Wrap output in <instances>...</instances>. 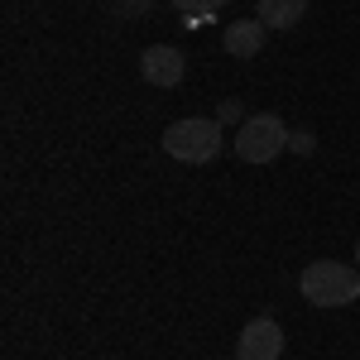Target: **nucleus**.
I'll return each instance as SVG.
<instances>
[{
	"label": "nucleus",
	"mask_w": 360,
	"mask_h": 360,
	"mask_svg": "<svg viewBox=\"0 0 360 360\" xmlns=\"http://www.w3.org/2000/svg\"><path fill=\"white\" fill-rule=\"evenodd\" d=\"M298 293L312 307H351L360 298V269L336 264V259H312L298 274Z\"/></svg>",
	"instance_id": "1"
},
{
	"label": "nucleus",
	"mask_w": 360,
	"mask_h": 360,
	"mask_svg": "<svg viewBox=\"0 0 360 360\" xmlns=\"http://www.w3.org/2000/svg\"><path fill=\"white\" fill-rule=\"evenodd\" d=\"M221 120H202V115L173 120L164 130V154L178 164H212L221 154Z\"/></svg>",
	"instance_id": "2"
},
{
	"label": "nucleus",
	"mask_w": 360,
	"mask_h": 360,
	"mask_svg": "<svg viewBox=\"0 0 360 360\" xmlns=\"http://www.w3.org/2000/svg\"><path fill=\"white\" fill-rule=\"evenodd\" d=\"M288 125L278 120V115H245L240 120V130L231 139V149H236V159H245V164H274L278 154L288 149Z\"/></svg>",
	"instance_id": "3"
},
{
	"label": "nucleus",
	"mask_w": 360,
	"mask_h": 360,
	"mask_svg": "<svg viewBox=\"0 0 360 360\" xmlns=\"http://www.w3.org/2000/svg\"><path fill=\"white\" fill-rule=\"evenodd\" d=\"M139 77L149 86H183V77H188V58H183V49H173V44H149L144 53H139Z\"/></svg>",
	"instance_id": "4"
},
{
	"label": "nucleus",
	"mask_w": 360,
	"mask_h": 360,
	"mask_svg": "<svg viewBox=\"0 0 360 360\" xmlns=\"http://www.w3.org/2000/svg\"><path fill=\"white\" fill-rule=\"evenodd\" d=\"M283 356V327L274 317H255L236 336V360H278Z\"/></svg>",
	"instance_id": "5"
},
{
	"label": "nucleus",
	"mask_w": 360,
	"mask_h": 360,
	"mask_svg": "<svg viewBox=\"0 0 360 360\" xmlns=\"http://www.w3.org/2000/svg\"><path fill=\"white\" fill-rule=\"evenodd\" d=\"M221 49L231 58H255L264 49V25L259 20H236V25L221 29Z\"/></svg>",
	"instance_id": "6"
},
{
	"label": "nucleus",
	"mask_w": 360,
	"mask_h": 360,
	"mask_svg": "<svg viewBox=\"0 0 360 360\" xmlns=\"http://www.w3.org/2000/svg\"><path fill=\"white\" fill-rule=\"evenodd\" d=\"M307 15V0H259V25L264 29H298Z\"/></svg>",
	"instance_id": "7"
},
{
	"label": "nucleus",
	"mask_w": 360,
	"mask_h": 360,
	"mask_svg": "<svg viewBox=\"0 0 360 360\" xmlns=\"http://www.w3.org/2000/svg\"><path fill=\"white\" fill-rule=\"evenodd\" d=\"M173 10H183L188 20H212V15H221L226 0H168Z\"/></svg>",
	"instance_id": "8"
},
{
	"label": "nucleus",
	"mask_w": 360,
	"mask_h": 360,
	"mask_svg": "<svg viewBox=\"0 0 360 360\" xmlns=\"http://www.w3.org/2000/svg\"><path fill=\"white\" fill-rule=\"evenodd\" d=\"M106 5H111L120 20H139V15H144V10H149L154 0H106Z\"/></svg>",
	"instance_id": "9"
},
{
	"label": "nucleus",
	"mask_w": 360,
	"mask_h": 360,
	"mask_svg": "<svg viewBox=\"0 0 360 360\" xmlns=\"http://www.w3.org/2000/svg\"><path fill=\"white\" fill-rule=\"evenodd\" d=\"M217 120H245V111H240V101H221V106H217Z\"/></svg>",
	"instance_id": "10"
},
{
	"label": "nucleus",
	"mask_w": 360,
	"mask_h": 360,
	"mask_svg": "<svg viewBox=\"0 0 360 360\" xmlns=\"http://www.w3.org/2000/svg\"><path fill=\"white\" fill-rule=\"evenodd\" d=\"M288 149H298V154H307V149H312V135H293V139H288Z\"/></svg>",
	"instance_id": "11"
},
{
	"label": "nucleus",
	"mask_w": 360,
	"mask_h": 360,
	"mask_svg": "<svg viewBox=\"0 0 360 360\" xmlns=\"http://www.w3.org/2000/svg\"><path fill=\"white\" fill-rule=\"evenodd\" d=\"M356 269H360V240H356Z\"/></svg>",
	"instance_id": "12"
}]
</instances>
